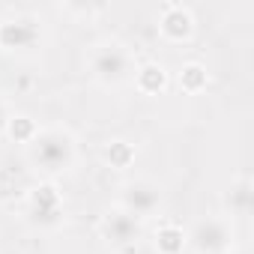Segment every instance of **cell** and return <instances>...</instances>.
Listing matches in <instances>:
<instances>
[{
	"label": "cell",
	"mask_w": 254,
	"mask_h": 254,
	"mask_svg": "<svg viewBox=\"0 0 254 254\" xmlns=\"http://www.w3.org/2000/svg\"><path fill=\"white\" fill-rule=\"evenodd\" d=\"M27 159L36 171L54 177L63 174L75 165V138L63 126H51V129H39L36 138L27 144Z\"/></svg>",
	"instance_id": "obj_1"
},
{
	"label": "cell",
	"mask_w": 254,
	"mask_h": 254,
	"mask_svg": "<svg viewBox=\"0 0 254 254\" xmlns=\"http://www.w3.org/2000/svg\"><path fill=\"white\" fill-rule=\"evenodd\" d=\"M90 75L105 84V87H120L126 81H132L138 72V60L129 51V45H123L120 39H102L90 48L87 54Z\"/></svg>",
	"instance_id": "obj_2"
},
{
	"label": "cell",
	"mask_w": 254,
	"mask_h": 254,
	"mask_svg": "<svg viewBox=\"0 0 254 254\" xmlns=\"http://www.w3.org/2000/svg\"><path fill=\"white\" fill-rule=\"evenodd\" d=\"M233 239L236 230L230 215H206L186 233V245H191L194 254H227L233 251Z\"/></svg>",
	"instance_id": "obj_3"
},
{
	"label": "cell",
	"mask_w": 254,
	"mask_h": 254,
	"mask_svg": "<svg viewBox=\"0 0 254 254\" xmlns=\"http://www.w3.org/2000/svg\"><path fill=\"white\" fill-rule=\"evenodd\" d=\"M117 206L144 221L147 215H156L162 209V189L150 180H129L117 191Z\"/></svg>",
	"instance_id": "obj_4"
},
{
	"label": "cell",
	"mask_w": 254,
	"mask_h": 254,
	"mask_svg": "<svg viewBox=\"0 0 254 254\" xmlns=\"http://www.w3.org/2000/svg\"><path fill=\"white\" fill-rule=\"evenodd\" d=\"M99 233L108 245L114 248H129V245H138V239L144 236V221L132 212H126L120 206L108 209L99 221Z\"/></svg>",
	"instance_id": "obj_5"
},
{
	"label": "cell",
	"mask_w": 254,
	"mask_h": 254,
	"mask_svg": "<svg viewBox=\"0 0 254 254\" xmlns=\"http://www.w3.org/2000/svg\"><path fill=\"white\" fill-rule=\"evenodd\" d=\"M24 212L36 227H57L63 221V197H60L57 186L39 183L36 189H30Z\"/></svg>",
	"instance_id": "obj_6"
},
{
	"label": "cell",
	"mask_w": 254,
	"mask_h": 254,
	"mask_svg": "<svg viewBox=\"0 0 254 254\" xmlns=\"http://www.w3.org/2000/svg\"><path fill=\"white\" fill-rule=\"evenodd\" d=\"M39 39H42V30L27 15L0 21V48H3V51H27V48H36Z\"/></svg>",
	"instance_id": "obj_7"
},
{
	"label": "cell",
	"mask_w": 254,
	"mask_h": 254,
	"mask_svg": "<svg viewBox=\"0 0 254 254\" xmlns=\"http://www.w3.org/2000/svg\"><path fill=\"white\" fill-rule=\"evenodd\" d=\"M159 33L168 39V42H189L191 33H194V18L186 6L180 3H168L159 15Z\"/></svg>",
	"instance_id": "obj_8"
},
{
	"label": "cell",
	"mask_w": 254,
	"mask_h": 254,
	"mask_svg": "<svg viewBox=\"0 0 254 254\" xmlns=\"http://www.w3.org/2000/svg\"><path fill=\"white\" fill-rule=\"evenodd\" d=\"M224 206H227L230 215H248V212H251V206H254V189H251V180H248V177L236 180V183L227 189Z\"/></svg>",
	"instance_id": "obj_9"
},
{
	"label": "cell",
	"mask_w": 254,
	"mask_h": 254,
	"mask_svg": "<svg viewBox=\"0 0 254 254\" xmlns=\"http://www.w3.org/2000/svg\"><path fill=\"white\" fill-rule=\"evenodd\" d=\"M135 84H138L141 93L156 96V93H162L168 87V69L162 63H147V66H141L135 72Z\"/></svg>",
	"instance_id": "obj_10"
},
{
	"label": "cell",
	"mask_w": 254,
	"mask_h": 254,
	"mask_svg": "<svg viewBox=\"0 0 254 254\" xmlns=\"http://www.w3.org/2000/svg\"><path fill=\"white\" fill-rule=\"evenodd\" d=\"M186 248V233L177 224H165L156 233V251L159 254H183Z\"/></svg>",
	"instance_id": "obj_11"
},
{
	"label": "cell",
	"mask_w": 254,
	"mask_h": 254,
	"mask_svg": "<svg viewBox=\"0 0 254 254\" xmlns=\"http://www.w3.org/2000/svg\"><path fill=\"white\" fill-rule=\"evenodd\" d=\"M105 162L111 165V168H129L132 162H135V147L132 144H126V141H111L108 147H105Z\"/></svg>",
	"instance_id": "obj_12"
},
{
	"label": "cell",
	"mask_w": 254,
	"mask_h": 254,
	"mask_svg": "<svg viewBox=\"0 0 254 254\" xmlns=\"http://www.w3.org/2000/svg\"><path fill=\"white\" fill-rule=\"evenodd\" d=\"M206 81H209V75H206V69L200 63H186L183 72H180V87L186 93H200L206 87Z\"/></svg>",
	"instance_id": "obj_13"
},
{
	"label": "cell",
	"mask_w": 254,
	"mask_h": 254,
	"mask_svg": "<svg viewBox=\"0 0 254 254\" xmlns=\"http://www.w3.org/2000/svg\"><path fill=\"white\" fill-rule=\"evenodd\" d=\"M6 129H9V135L15 138V141H21V144H30L33 138H36V123L30 120V117H9V123H6Z\"/></svg>",
	"instance_id": "obj_14"
},
{
	"label": "cell",
	"mask_w": 254,
	"mask_h": 254,
	"mask_svg": "<svg viewBox=\"0 0 254 254\" xmlns=\"http://www.w3.org/2000/svg\"><path fill=\"white\" fill-rule=\"evenodd\" d=\"M6 123H9V108H6V102L0 99V132L6 129Z\"/></svg>",
	"instance_id": "obj_15"
},
{
	"label": "cell",
	"mask_w": 254,
	"mask_h": 254,
	"mask_svg": "<svg viewBox=\"0 0 254 254\" xmlns=\"http://www.w3.org/2000/svg\"><path fill=\"white\" fill-rule=\"evenodd\" d=\"M227 254H242V251H227Z\"/></svg>",
	"instance_id": "obj_16"
}]
</instances>
